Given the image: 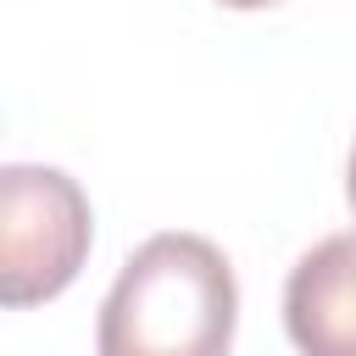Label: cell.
I'll use <instances>...</instances> for the list:
<instances>
[{"label":"cell","mask_w":356,"mask_h":356,"mask_svg":"<svg viewBox=\"0 0 356 356\" xmlns=\"http://www.w3.org/2000/svg\"><path fill=\"white\" fill-rule=\"evenodd\" d=\"M239 284L228 256L200 234H150L100 300V356H228Z\"/></svg>","instance_id":"1"},{"label":"cell","mask_w":356,"mask_h":356,"mask_svg":"<svg viewBox=\"0 0 356 356\" xmlns=\"http://www.w3.org/2000/svg\"><path fill=\"white\" fill-rule=\"evenodd\" d=\"M95 239L89 195L61 167L11 161L0 167V300L39 306L61 295Z\"/></svg>","instance_id":"2"},{"label":"cell","mask_w":356,"mask_h":356,"mask_svg":"<svg viewBox=\"0 0 356 356\" xmlns=\"http://www.w3.org/2000/svg\"><path fill=\"white\" fill-rule=\"evenodd\" d=\"M284 328L300 356H356V228L317 239L289 267Z\"/></svg>","instance_id":"3"},{"label":"cell","mask_w":356,"mask_h":356,"mask_svg":"<svg viewBox=\"0 0 356 356\" xmlns=\"http://www.w3.org/2000/svg\"><path fill=\"white\" fill-rule=\"evenodd\" d=\"M345 195H350V211H356V145H350V167H345Z\"/></svg>","instance_id":"4"},{"label":"cell","mask_w":356,"mask_h":356,"mask_svg":"<svg viewBox=\"0 0 356 356\" xmlns=\"http://www.w3.org/2000/svg\"><path fill=\"white\" fill-rule=\"evenodd\" d=\"M222 6H234V11H261V6H278V0H222Z\"/></svg>","instance_id":"5"}]
</instances>
